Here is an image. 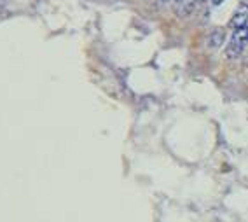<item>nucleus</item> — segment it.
Listing matches in <instances>:
<instances>
[{
	"mask_svg": "<svg viewBox=\"0 0 248 222\" xmlns=\"http://www.w3.org/2000/svg\"><path fill=\"white\" fill-rule=\"evenodd\" d=\"M248 42V32L247 28H239V30H234L232 37H231V42L226 49L227 58H238L239 54L243 53L245 46Z\"/></svg>",
	"mask_w": 248,
	"mask_h": 222,
	"instance_id": "obj_1",
	"label": "nucleus"
},
{
	"mask_svg": "<svg viewBox=\"0 0 248 222\" xmlns=\"http://www.w3.org/2000/svg\"><path fill=\"white\" fill-rule=\"evenodd\" d=\"M248 23V5L247 4H241L236 9L234 16L231 19V27L234 28V30H239V28H245Z\"/></svg>",
	"mask_w": 248,
	"mask_h": 222,
	"instance_id": "obj_2",
	"label": "nucleus"
},
{
	"mask_svg": "<svg viewBox=\"0 0 248 222\" xmlns=\"http://www.w3.org/2000/svg\"><path fill=\"white\" fill-rule=\"evenodd\" d=\"M224 39H226V32L222 30V28H217V30H213L212 35H210V44H212L213 48H220Z\"/></svg>",
	"mask_w": 248,
	"mask_h": 222,
	"instance_id": "obj_3",
	"label": "nucleus"
},
{
	"mask_svg": "<svg viewBox=\"0 0 248 222\" xmlns=\"http://www.w3.org/2000/svg\"><path fill=\"white\" fill-rule=\"evenodd\" d=\"M222 2H224V0H212V4H213V5H220Z\"/></svg>",
	"mask_w": 248,
	"mask_h": 222,
	"instance_id": "obj_4",
	"label": "nucleus"
},
{
	"mask_svg": "<svg viewBox=\"0 0 248 222\" xmlns=\"http://www.w3.org/2000/svg\"><path fill=\"white\" fill-rule=\"evenodd\" d=\"M245 28H247V32H248V23H247V27H245Z\"/></svg>",
	"mask_w": 248,
	"mask_h": 222,
	"instance_id": "obj_5",
	"label": "nucleus"
},
{
	"mask_svg": "<svg viewBox=\"0 0 248 222\" xmlns=\"http://www.w3.org/2000/svg\"><path fill=\"white\" fill-rule=\"evenodd\" d=\"M200 2H204V0H200Z\"/></svg>",
	"mask_w": 248,
	"mask_h": 222,
	"instance_id": "obj_6",
	"label": "nucleus"
},
{
	"mask_svg": "<svg viewBox=\"0 0 248 222\" xmlns=\"http://www.w3.org/2000/svg\"><path fill=\"white\" fill-rule=\"evenodd\" d=\"M247 2H248V0H247Z\"/></svg>",
	"mask_w": 248,
	"mask_h": 222,
	"instance_id": "obj_7",
	"label": "nucleus"
}]
</instances>
